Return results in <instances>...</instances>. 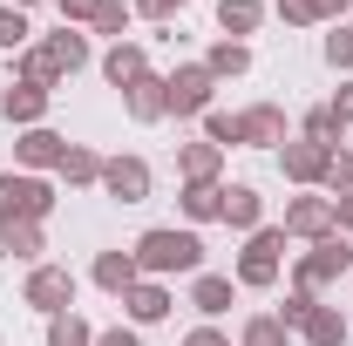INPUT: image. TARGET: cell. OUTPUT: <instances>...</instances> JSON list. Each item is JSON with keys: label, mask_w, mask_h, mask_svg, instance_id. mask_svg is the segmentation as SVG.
<instances>
[{"label": "cell", "mask_w": 353, "mask_h": 346, "mask_svg": "<svg viewBox=\"0 0 353 346\" xmlns=\"http://www.w3.org/2000/svg\"><path fill=\"white\" fill-rule=\"evenodd\" d=\"M130 14H136V7H123V0H102L88 28H95V34H109V41H123V34H130Z\"/></svg>", "instance_id": "cell-32"}, {"label": "cell", "mask_w": 353, "mask_h": 346, "mask_svg": "<svg viewBox=\"0 0 353 346\" xmlns=\"http://www.w3.org/2000/svg\"><path fill=\"white\" fill-rule=\"evenodd\" d=\"M48 102H54V88H41V82H7V88H0V116H7V123H21V130H34V123H41Z\"/></svg>", "instance_id": "cell-13"}, {"label": "cell", "mask_w": 353, "mask_h": 346, "mask_svg": "<svg viewBox=\"0 0 353 346\" xmlns=\"http://www.w3.org/2000/svg\"><path fill=\"white\" fill-rule=\"evenodd\" d=\"M299 136H312V143H333V150H340V136H347V123L333 116V102H319V109H306V123H299Z\"/></svg>", "instance_id": "cell-29"}, {"label": "cell", "mask_w": 353, "mask_h": 346, "mask_svg": "<svg viewBox=\"0 0 353 346\" xmlns=\"http://www.w3.org/2000/svg\"><path fill=\"white\" fill-rule=\"evenodd\" d=\"M88 68V34H75V28H61V34H41V41L21 54V82H68V75H82Z\"/></svg>", "instance_id": "cell-2"}, {"label": "cell", "mask_w": 353, "mask_h": 346, "mask_svg": "<svg viewBox=\"0 0 353 346\" xmlns=\"http://www.w3.org/2000/svg\"><path fill=\"white\" fill-rule=\"evenodd\" d=\"M279 272H285V224H259L238 252V285L265 292V285H279Z\"/></svg>", "instance_id": "cell-5"}, {"label": "cell", "mask_w": 353, "mask_h": 346, "mask_svg": "<svg viewBox=\"0 0 353 346\" xmlns=\"http://www.w3.org/2000/svg\"><path fill=\"white\" fill-rule=\"evenodd\" d=\"M238 346H292V333H285L272 312H252V319H245V333H238Z\"/></svg>", "instance_id": "cell-30"}, {"label": "cell", "mask_w": 353, "mask_h": 346, "mask_svg": "<svg viewBox=\"0 0 353 346\" xmlns=\"http://www.w3.org/2000/svg\"><path fill=\"white\" fill-rule=\"evenodd\" d=\"M326 68H340V75L353 68V28L347 21H333V34H326Z\"/></svg>", "instance_id": "cell-35"}, {"label": "cell", "mask_w": 353, "mask_h": 346, "mask_svg": "<svg viewBox=\"0 0 353 346\" xmlns=\"http://www.w3.org/2000/svg\"><path fill=\"white\" fill-rule=\"evenodd\" d=\"M292 130H285V109L279 102H252L238 109V150H285Z\"/></svg>", "instance_id": "cell-8"}, {"label": "cell", "mask_w": 353, "mask_h": 346, "mask_svg": "<svg viewBox=\"0 0 353 346\" xmlns=\"http://www.w3.org/2000/svg\"><path fill=\"white\" fill-rule=\"evenodd\" d=\"M347 285H353V278H347Z\"/></svg>", "instance_id": "cell-43"}, {"label": "cell", "mask_w": 353, "mask_h": 346, "mask_svg": "<svg viewBox=\"0 0 353 346\" xmlns=\"http://www.w3.org/2000/svg\"><path fill=\"white\" fill-rule=\"evenodd\" d=\"M170 82V116L183 123V116H204V109H218L211 95H218V75L204 68V61H183L176 75H163Z\"/></svg>", "instance_id": "cell-7"}, {"label": "cell", "mask_w": 353, "mask_h": 346, "mask_svg": "<svg viewBox=\"0 0 353 346\" xmlns=\"http://www.w3.org/2000/svg\"><path fill=\"white\" fill-rule=\"evenodd\" d=\"M130 258H136V272L143 278H197L204 272V238L197 231H176V224H157V231H143L130 245Z\"/></svg>", "instance_id": "cell-1"}, {"label": "cell", "mask_w": 353, "mask_h": 346, "mask_svg": "<svg viewBox=\"0 0 353 346\" xmlns=\"http://www.w3.org/2000/svg\"><path fill=\"white\" fill-rule=\"evenodd\" d=\"M176 7H190V0H136V14H143V21H170Z\"/></svg>", "instance_id": "cell-37"}, {"label": "cell", "mask_w": 353, "mask_h": 346, "mask_svg": "<svg viewBox=\"0 0 353 346\" xmlns=\"http://www.w3.org/2000/svg\"><path fill=\"white\" fill-rule=\"evenodd\" d=\"M61 156H68V136H54L48 123H34V130H21V143H14V163H21V170H34V176L61 170Z\"/></svg>", "instance_id": "cell-12"}, {"label": "cell", "mask_w": 353, "mask_h": 346, "mask_svg": "<svg viewBox=\"0 0 353 346\" xmlns=\"http://www.w3.org/2000/svg\"><path fill=\"white\" fill-rule=\"evenodd\" d=\"M48 346H95V326L82 312H54L48 319Z\"/></svg>", "instance_id": "cell-28"}, {"label": "cell", "mask_w": 353, "mask_h": 346, "mask_svg": "<svg viewBox=\"0 0 353 346\" xmlns=\"http://www.w3.org/2000/svg\"><path fill=\"white\" fill-rule=\"evenodd\" d=\"M102 75H109V88H136L143 75H150V48L143 41H116L109 54H102Z\"/></svg>", "instance_id": "cell-16"}, {"label": "cell", "mask_w": 353, "mask_h": 346, "mask_svg": "<svg viewBox=\"0 0 353 346\" xmlns=\"http://www.w3.org/2000/svg\"><path fill=\"white\" fill-rule=\"evenodd\" d=\"M0 252L21 258V265H41V252H48L41 224H0Z\"/></svg>", "instance_id": "cell-26"}, {"label": "cell", "mask_w": 353, "mask_h": 346, "mask_svg": "<svg viewBox=\"0 0 353 346\" xmlns=\"http://www.w3.org/2000/svg\"><path fill=\"white\" fill-rule=\"evenodd\" d=\"M123 312H130L136 326H157V319H170V285H163V278H136L130 292H123Z\"/></svg>", "instance_id": "cell-15"}, {"label": "cell", "mask_w": 353, "mask_h": 346, "mask_svg": "<svg viewBox=\"0 0 353 346\" xmlns=\"http://www.w3.org/2000/svg\"><path fill=\"white\" fill-rule=\"evenodd\" d=\"M150 163L143 156H102V190L116 197V204H150Z\"/></svg>", "instance_id": "cell-10"}, {"label": "cell", "mask_w": 353, "mask_h": 346, "mask_svg": "<svg viewBox=\"0 0 353 346\" xmlns=\"http://www.w3.org/2000/svg\"><path fill=\"white\" fill-rule=\"evenodd\" d=\"M312 305H319V299H312V292H285V305H279L272 319H279L285 333H299V326H306V319H312Z\"/></svg>", "instance_id": "cell-34"}, {"label": "cell", "mask_w": 353, "mask_h": 346, "mask_svg": "<svg viewBox=\"0 0 353 346\" xmlns=\"http://www.w3.org/2000/svg\"><path fill=\"white\" fill-rule=\"evenodd\" d=\"M95 346H143L136 326H109V333H95Z\"/></svg>", "instance_id": "cell-38"}, {"label": "cell", "mask_w": 353, "mask_h": 346, "mask_svg": "<svg viewBox=\"0 0 353 346\" xmlns=\"http://www.w3.org/2000/svg\"><path fill=\"white\" fill-rule=\"evenodd\" d=\"M54 7H61V28H82V21H95L102 0H54Z\"/></svg>", "instance_id": "cell-36"}, {"label": "cell", "mask_w": 353, "mask_h": 346, "mask_svg": "<svg viewBox=\"0 0 353 346\" xmlns=\"http://www.w3.org/2000/svg\"><path fill=\"white\" fill-rule=\"evenodd\" d=\"M21 305H34L41 319L75 312V272H68V265H34V272H28V285H21Z\"/></svg>", "instance_id": "cell-6"}, {"label": "cell", "mask_w": 353, "mask_h": 346, "mask_svg": "<svg viewBox=\"0 0 353 346\" xmlns=\"http://www.w3.org/2000/svg\"><path fill=\"white\" fill-rule=\"evenodd\" d=\"M333 231H340L333 197H292V204H285V238H306V245H319V238H333Z\"/></svg>", "instance_id": "cell-11"}, {"label": "cell", "mask_w": 353, "mask_h": 346, "mask_svg": "<svg viewBox=\"0 0 353 346\" xmlns=\"http://www.w3.org/2000/svg\"><path fill=\"white\" fill-rule=\"evenodd\" d=\"M61 183H68V190H88V183H102V156H95V150H88V143H68V156H61Z\"/></svg>", "instance_id": "cell-25"}, {"label": "cell", "mask_w": 353, "mask_h": 346, "mask_svg": "<svg viewBox=\"0 0 353 346\" xmlns=\"http://www.w3.org/2000/svg\"><path fill=\"white\" fill-rule=\"evenodd\" d=\"M218 224H231V231L252 238V231L265 224V197L252 190V183H224V217H218Z\"/></svg>", "instance_id": "cell-17"}, {"label": "cell", "mask_w": 353, "mask_h": 346, "mask_svg": "<svg viewBox=\"0 0 353 346\" xmlns=\"http://www.w3.org/2000/svg\"><path fill=\"white\" fill-rule=\"evenodd\" d=\"M123 109H130V123H163L170 116V82L150 68L136 88H123Z\"/></svg>", "instance_id": "cell-14"}, {"label": "cell", "mask_w": 353, "mask_h": 346, "mask_svg": "<svg viewBox=\"0 0 353 346\" xmlns=\"http://www.w3.org/2000/svg\"><path fill=\"white\" fill-rule=\"evenodd\" d=\"M347 333H353V319H347V312H333V305H312V319L299 326V340H306V346H347Z\"/></svg>", "instance_id": "cell-23"}, {"label": "cell", "mask_w": 353, "mask_h": 346, "mask_svg": "<svg viewBox=\"0 0 353 346\" xmlns=\"http://www.w3.org/2000/svg\"><path fill=\"white\" fill-rule=\"evenodd\" d=\"M279 170H285V183H326V170H333V143H312V136H292L285 150H279Z\"/></svg>", "instance_id": "cell-9"}, {"label": "cell", "mask_w": 353, "mask_h": 346, "mask_svg": "<svg viewBox=\"0 0 353 346\" xmlns=\"http://www.w3.org/2000/svg\"><path fill=\"white\" fill-rule=\"evenodd\" d=\"M197 123H204V143H218V150H238V116H231V109H204Z\"/></svg>", "instance_id": "cell-31"}, {"label": "cell", "mask_w": 353, "mask_h": 346, "mask_svg": "<svg viewBox=\"0 0 353 346\" xmlns=\"http://www.w3.org/2000/svg\"><path fill=\"white\" fill-rule=\"evenodd\" d=\"M7 7H41V0H7Z\"/></svg>", "instance_id": "cell-42"}, {"label": "cell", "mask_w": 353, "mask_h": 346, "mask_svg": "<svg viewBox=\"0 0 353 346\" xmlns=\"http://www.w3.org/2000/svg\"><path fill=\"white\" fill-rule=\"evenodd\" d=\"M231 299H238V278H224V272H197V278H190V305H197L204 319H224Z\"/></svg>", "instance_id": "cell-18"}, {"label": "cell", "mask_w": 353, "mask_h": 346, "mask_svg": "<svg viewBox=\"0 0 353 346\" xmlns=\"http://www.w3.org/2000/svg\"><path fill=\"white\" fill-rule=\"evenodd\" d=\"M28 41H34V28H28V14H21V7H0V48L14 54V48H28Z\"/></svg>", "instance_id": "cell-33"}, {"label": "cell", "mask_w": 353, "mask_h": 346, "mask_svg": "<svg viewBox=\"0 0 353 346\" xmlns=\"http://www.w3.org/2000/svg\"><path fill=\"white\" fill-rule=\"evenodd\" d=\"M54 217V183L34 170H7L0 176V224H41Z\"/></svg>", "instance_id": "cell-4"}, {"label": "cell", "mask_w": 353, "mask_h": 346, "mask_svg": "<svg viewBox=\"0 0 353 346\" xmlns=\"http://www.w3.org/2000/svg\"><path fill=\"white\" fill-rule=\"evenodd\" d=\"M88 278H95V285H102L109 299H123V292H130L143 272H136V258H130V252H102V258L88 265Z\"/></svg>", "instance_id": "cell-20"}, {"label": "cell", "mask_w": 353, "mask_h": 346, "mask_svg": "<svg viewBox=\"0 0 353 346\" xmlns=\"http://www.w3.org/2000/svg\"><path fill=\"white\" fill-rule=\"evenodd\" d=\"M176 170H183V183H218L224 150L218 143H183V150H176Z\"/></svg>", "instance_id": "cell-21"}, {"label": "cell", "mask_w": 353, "mask_h": 346, "mask_svg": "<svg viewBox=\"0 0 353 346\" xmlns=\"http://www.w3.org/2000/svg\"><path fill=\"white\" fill-rule=\"evenodd\" d=\"M183 346H231V340H224L218 326H211V319H204V326H197V333H183Z\"/></svg>", "instance_id": "cell-40"}, {"label": "cell", "mask_w": 353, "mask_h": 346, "mask_svg": "<svg viewBox=\"0 0 353 346\" xmlns=\"http://www.w3.org/2000/svg\"><path fill=\"white\" fill-rule=\"evenodd\" d=\"M265 21V0H218V28L224 41H245V34H259Z\"/></svg>", "instance_id": "cell-24"}, {"label": "cell", "mask_w": 353, "mask_h": 346, "mask_svg": "<svg viewBox=\"0 0 353 346\" xmlns=\"http://www.w3.org/2000/svg\"><path fill=\"white\" fill-rule=\"evenodd\" d=\"M176 204H183L190 224H218V217H224V183H183Z\"/></svg>", "instance_id": "cell-22"}, {"label": "cell", "mask_w": 353, "mask_h": 346, "mask_svg": "<svg viewBox=\"0 0 353 346\" xmlns=\"http://www.w3.org/2000/svg\"><path fill=\"white\" fill-rule=\"evenodd\" d=\"M340 278H353V238L347 231H333V238H319L312 252H299V265H292V292H326V285H340Z\"/></svg>", "instance_id": "cell-3"}, {"label": "cell", "mask_w": 353, "mask_h": 346, "mask_svg": "<svg viewBox=\"0 0 353 346\" xmlns=\"http://www.w3.org/2000/svg\"><path fill=\"white\" fill-rule=\"evenodd\" d=\"M353 0H272V14L285 28H319V21H347Z\"/></svg>", "instance_id": "cell-19"}, {"label": "cell", "mask_w": 353, "mask_h": 346, "mask_svg": "<svg viewBox=\"0 0 353 346\" xmlns=\"http://www.w3.org/2000/svg\"><path fill=\"white\" fill-rule=\"evenodd\" d=\"M333 116H340V123L353 130V82H340V88H333Z\"/></svg>", "instance_id": "cell-39"}, {"label": "cell", "mask_w": 353, "mask_h": 346, "mask_svg": "<svg viewBox=\"0 0 353 346\" xmlns=\"http://www.w3.org/2000/svg\"><path fill=\"white\" fill-rule=\"evenodd\" d=\"M333 217H340V231L353 238V190H347V197H333Z\"/></svg>", "instance_id": "cell-41"}, {"label": "cell", "mask_w": 353, "mask_h": 346, "mask_svg": "<svg viewBox=\"0 0 353 346\" xmlns=\"http://www.w3.org/2000/svg\"><path fill=\"white\" fill-rule=\"evenodd\" d=\"M204 68H211L218 82H231V75H245V68H252V48H245V41H211Z\"/></svg>", "instance_id": "cell-27"}]
</instances>
